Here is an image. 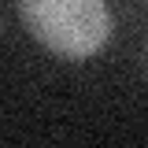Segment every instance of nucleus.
I'll use <instances>...</instances> for the list:
<instances>
[{
  "label": "nucleus",
  "mask_w": 148,
  "mask_h": 148,
  "mask_svg": "<svg viewBox=\"0 0 148 148\" xmlns=\"http://www.w3.org/2000/svg\"><path fill=\"white\" fill-rule=\"evenodd\" d=\"M26 30L63 59H85L111 37L108 0H18Z\"/></svg>",
  "instance_id": "nucleus-1"
}]
</instances>
